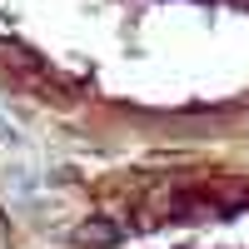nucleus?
<instances>
[{"mask_svg":"<svg viewBox=\"0 0 249 249\" xmlns=\"http://www.w3.org/2000/svg\"><path fill=\"white\" fill-rule=\"evenodd\" d=\"M120 239V230H115V224L110 219H85V224H80V230H75V244H115Z\"/></svg>","mask_w":249,"mask_h":249,"instance_id":"obj_1","label":"nucleus"}]
</instances>
